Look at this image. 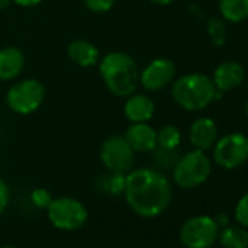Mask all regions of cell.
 <instances>
[{
    "label": "cell",
    "instance_id": "2",
    "mask_svg": "<svg viewBox=\"0 0 248 248\" xmlns=\"http://www.w3.org/2000/svg\"><path fill=\"white\" fill-rule=\"evenodd\" d=\"M99 75L108 91L117 96L127 98L140 83V70L136 60L121 51H112L99 59Z\"/></svg>",
    "mask_w": 248,
    "mask_h": 248
},
{
    "label": "cell",
    "instance_id": "10",
    "mask_svg": "<svg viewBox=\"0 0 248 248\" xmlns=\"http://www.w3.org/2000/svg\"><path fill=\"white\" fill-rule=\"evenodd\" d=\"M177 73L175 64L168 59H155L140 72V85L151 92L168 86Z\"/></svg>",
    "mask_w": 248,
    "mask_h": 248
},
{
    "label": "cell",
    "instance_id": "22",
    "mask_svg": "<svg viewBox=\"0 0 248 248\" xmlns=\"http://www.w3.org/2000/svg\"><path fill=\"white\" fill-rule=\"evenodd\" d=\"M86 8L95 14H104V12H108L114 3L115 0H83Z\"/></svg>",
    "mask_w": 248,
    "mask_h": 248
},
{
    "label": "cell",
    "instance_id": "15",
    "mask_svg": "<svg viewBox=\"0 0 248 248\" xmlns=\"http://www.w3.org/2000/svg\"><path fill=\"white\" fill-rule=\"evenodd\" d=\"M25 66V56L18 47H5L0 50V80H14L21 75Z\"/></svg>",
    "mask_w": 248,
    "mask_h": 248
},
{
    "label": "cell",
    "instance_id": "12",
    "mask_svg": "<svg viewBox=\"0 0 248 248\" xmlns=\"http://www.w3.org/2000/svg\"><path fill=\"white\" fill-rule=\"evenodd\" d=\"M190 142L194 149L199 151H209L217 140V126L216 123L209 117H200L190 126L188 133Z\"/></svg>",
    "mask_w": 248,
    "mask_h": 248
},
{
    "label": "cell",
    "instance_id": "20",
    "mask_svg": "<svg viewBox=\"0 0 248 248\" xmlns=\"http://www.w3.org/2000/svg\"><path fill=\"white\" fill-rule=\"evenodd\" d=\"M235 219L238 225L248 228V193H245L235 206Z\"/></svg>",
    "mask_w": 248,
    "mask_h": 248
},
{
    "label": "cell",
    "instance_id": "23",
    "mask_svg": "<svg viewBox=\"0 0 248 248\" xmlns=\"http://www.w3.org/2000/svg\"><path fill=\"white\" fill-rule=\"evenodd\" d=\"M9 199H11V191L8 184L5 183V180L0 178V216L3 215V212L6 210L8 204H9Z\"/></svg>",
    "mask_w": 248,
    "mask_h": 248
},
{
    "label": "cell",
    "instance_id": "6",
    "mask_svg": "<svg viewBox=\"0 0 248 248\" xmlns=\"http://www.w3.org/2000/svg\"><path fill=\"white\" fill-rule=\"evenodd\" d=\"M46 99V88L37 79H25L15 83L6 93L8 107L21 115L35 112Z\"/></svg>",
    "mask_w": 248,
    "mask_h": 248
},
{
    "label": "cell",
    "instance_id": "1",
    "mask_svg": "<svg viewBox=\"0 0 248 248\" xmlns=\"http://www.w3.org/2000/svg\"><path fill=\"white\" fill-rule=\"evenodd\" d=\"M123 194L136 215L156 217L168 209L172 187L162 172L154 168H138L126 174Z\"/></svg>",
    "mask_w": 248,
    "mask_h": 248
},
{
    "label": "cell",
    "instance_id": "30",
    "mask_svg": "<svg viewBox=\"0 0 248 248\" xmlns=\"http://www.w3.org/2000/svg\"><path fill=\"white\" fill-rule=\"evenodd\" d=\"M2 248H16V247H14V245H5V247H2Z\"/></svg>",
    "mask_w": 248,
    "mask_h": 248
},
{
    "label": "cell",
    "instance_id": "11",
    "mask_svg": "<svg viewBox=\"0 0 248 248\" xmlns=\"http://www.w3.org/2000/svg\"><path fill=\"white\" fill-rule=\"evenodd\" d=\"M124 139L135 152H152L158 148L156 130L148 123H132Z\"/></svg>",
    "mask_w": 248,
    "mask_h": 248
},
{
    "label": "cell",
    "instance_id": "14",
    "mask_svg": "<svg viewBox=\"0 0 248 248\" xmlns=\"http://www.w3.org/2000/svg\"><path fill=\"white\" fill-rule=\"evenodd\" d=\"M242 80H244V67L236 62L220 63L215 69L213 78H212L213 85L220 92L235 89L236 86L242 83Z\"/></svg>",
    "mask_w": 248,
    "mask_h": 248
},
{
    "label": "cell",
    "instance_id": "8",
    "mask_svg": "<svg viewBox=\"0 0 248 248\" xmlns=\"http://www.w3.org/2000/svg\"><path fill=\"white\" fill-rule=\"evenodd\" d=\"M135 151L124 139V136H109L107 138L99 149V159L109 172L127 174L133 168Z\"/></svg>",
    "mask_w": 248,
    "mask_h": 248
},
{
    "label": "cell",
    "instance_id": "25",
    "mask_svg": "<svg viewBox=\"0 0 248 248\" xmlns=\"http://www.w3.org/2000/svg\"><path fill=\"white\" fill-rule=\"evenodd\" d=\"M12 2L22 8H34V6L40 5L43 0H12Z\"/></svg>",
    "mask_w": 248,
    "mask_h": 248
},
{
    "label": "cell",
    "instance_id": "21",
    "mask_svg": "<svg viewBox=\"0 0 248 248\" xmlns=\"http://www.w3.org/2000/svg\"><path fill=\"white\" fill-rule=\"evenodd\" d=\"M51 200H53V197H51L50 191L46 188H35L31 193V202L34 203V206H37L40 209H47L48 204L51 203Z\"/></svg>",
    "mask_w": 248,
    "mask_h": 248
},
{
    "label": "cell",
    "instance_id": "18",
    "mask_svg": "<svg viewBox=\"0 0 248 248\" xmlns=\"http://www.w3.org/2000/svg\"><path fill=\"white\" fill-rule=\"evenodd\" d=\"M219 12L229 22H241L248 18V0H219Z\"/></svg>",
    "mask_w": 248,
    "mask_h": 248
},
{
    "label": "cell",
    "instance_id": "7",
    "mask_svg": "<svg viewBox=\"0 0 248 248\" xmlns=\"http://www.w3.org/2000/svg\"><path fill=\"white\" fill-rule=\"evenodd\" d=\"M219 226L207 215L187 219L180 229V241L186 248H210L217 241Z\"/></svg>",
    "mask_w": 248,
    "mask_h": 248
},
{
    "label": "cell",
    "instance_id": "17",
    "mask_svg": "<svg viewBox=\"0 0 248 248\" xmlns=\"http://www.w3.org/2000/svg\"><path fill=\"white\" fill-rule=\"evenodd\" d=\"M217 239L223 248H248V231L241 225H226L219 233Z\"/></svg>",
    "mask_w": 248,
    "mask_h": 248
},
{
    "label": "cell",
    "instance_id": "26",
    "mask_svg": "<svg viewBox=\"0 0 248 248\" xmlns=\"http://www.w3.org/2000/svg\"><path fill=\"white\" fill-rule=\"evenodd\" d=\"M215 222H216V225L219 226V228H223V226H226V225H229V217H228V215L226 213H217L215 217Z\"/></svg>",
    "mask_w": 248,
    "mask_h": 248
},
{
    "label": "cell",
    "instance_id": "29",
    "mask_svg": "<svg viewBox=\"0 0 248 248\" xmlns=\"http://www.w3.org/2000/svg\"><path fill=\"white\" fill-rule=\"evenodd\" d=\"M245 114H247V118H248V99H247V104H245Z\"/></svg>",
    "mask_w": 248,
    "mask_h": 248
},
{
    "label": "cell",
    "instance_id": "16",
    "mask_svg": "<svg viewBox=\"0 0 248 248\" xmlns=\"http://www.w3.org/2000/svg\"><path fill=\"white\" fill-rule=\"evenodd\" d=\"M69 59L80 67H93L99 62L98 48L85 40H75L67 47Z\"/></svg>",
    "mask_w": 248,
    "mask_h": 248
},
{
    "label": "cell",
    "instance_id": "27",
    "mask_svg": "<svg viewBox=\"0 0 248 248\" xmlns=\"http://www.w3.org/2000/svg\"><path fill=\"white\" fill-rule=\"evenodd\" d=\"M151 2L155 3V5H161V6H168V5L177 2V0H151Z\"/></svg>",
    "mask_w": 248,
    "mask_h": 248
},
{
    "label": "cell",
    "instance_id": "5",
    "mask_svg": "<svg viewBox=\"0 0 248 248\" xmlns=\"http://www.w3.org/2000/svg\"><path fill=\"white\" fill-rule=\"evenodd\" d=\"M50 223L60 231H78L88 220V210L82 202L73 197L53 199L47 207Z\"/></svg>",
    "mask_w": 248,
    "mask_h": 248
},
{
    "label": "cell",
    "instance_id": "3",
    "mask_svg": "<svg viewBox=\"0 0 248 248\" xmlns=\"http://www.w3.org/2000/svg\"><path fill=\"white\" fill-rule=\"evenodd\" d=\"M174 101L187 111H202L217 96L212 79L202 73H190L178 78L171 89Z\"/></svg>",
    "mask_w": 248,
    "mask_h": 248
},
{
    "label": "cell",
    "instance_id": "24",
    "mask_svg": "<svg viewBox=\"0 0 248 248\" xmlns=\"http://www.w3.org/2000/svg\"><path fill=\"white\" fill-rule=\"evenodd\" d=\"M209 34L213 40L216 38H223L225 35V25L222 21H217V19H212L210 24H209Z\"/></svg>",
    "mask_w": 248,
    "mask_h": 248
},
{
    "label": "cell",
    "instance_id": "9",
    "mask_svg": "<svg viewBox=\"0 0 248 248\" xmlns=\"http://www.w3.org/2000/svg\"><path fill=\"white\" fill-rule=\"evenodd\" d=\"M248 159V138L229 133L213 145V161L223 170H235Z\"/></svg>",
    "mask_w": 248,
    "mask_h": 248
},
{
    "label": "cell",
    "instance_id": "19",
    "mask_svg": "<svg viewBox=\"0 0 248 248\" xmlns=\"http://www.w3.org/2000/svg\"><path fill=\"white\" fill-rule=\"evenodd\" d=\"M158 148L162 149H177L181 142V132L177 126L167 124L159 132H156Z\"/></svg>",
    "mask_w": 248,
    "mask_h": 248
},
{
    "label": "cell",
    "instance_id": "28",
    "mask_svg": "<svg viewBox=\"0 0 248 248\" xmlns=\"http://www.w3.org/2000/svg\"><path fill=\"white\" fill-rule=\"evenodd\" d=\"M11 2H12V0H0V11L6 9L11 5Z\"/></svg>",
    "mask_w": 248,
    "mask_h": 248
},
{
    "label": "cell",
    "instance_id": "4",
    "mask_svg": "<svg viewBox=\"0 0 248 248\" xmlns=\"http://www.w3.org/2000/svg\"><path fill=\"white\" fill-rule=\"evenodd\" d=\"M210 172L212 162L209 156L203 151L194 149L177 159L172 171V178L178 187L190 190L206 183Z\"/></svg>",
    "mask_w": 248,
    "mask_h": 248
},
{
    "label": "cell",
    "instance_id": "13",
    "mask_svg": "<svg viewBox=\"0 0 248 248\" xmlns=\"http://www.w3.org/2000/svg\"><path fill=\"white\" fill-rule=\"evenodd\" d=\"M155 114V102L149 95L132 93L124 104V115L130 123H148Z\"/></svg>",
    "mask_w": 248,
    "mask_h": 248
}]
</instances>
